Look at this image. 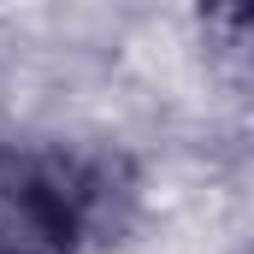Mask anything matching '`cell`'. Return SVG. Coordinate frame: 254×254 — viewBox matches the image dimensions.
Returning <instances> with one entry per match:
<instances>
[{"label": "cell", "instance_id": "1", "mask_svg": "<svg viewBox=\"0 0 254 254\" xmlns=\"http://www.w3.org/2000/svg\"><path fill=\"white\" fill-rule=\"evenodd\" d=\"M0 254H83L77 219L42 142L0 154Z\"/></svg>", "mask_w": 254, "mask_h": 254}]
</instances>
